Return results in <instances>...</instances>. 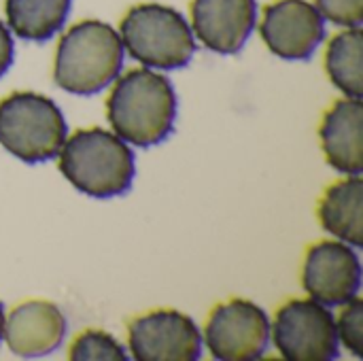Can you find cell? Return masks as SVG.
Segmentation results:
<instances>
[{
  "mask_svg": "<svg viewBox=\"0 0 363 361\" xmlns=\"http://www.w3.org/2000/svg\"><path fill=\"white\" fill-rule=\"evenodd\" d=\"M106 119L134 147H155L172 134L177 91L168 77L149 68L128 70L106 98Z\"/></svg>",
  "mask_w": 363,
  "mask_h": 361,
  "instance_id": "cell-1",
  "label": "cell"
},
{
  "mask_svg": "<svg viewBox=\"0 0 363 361\" xmlns=\"http://www.w3.org/2000/svg\"><path fill=\"white\" fill-rule=\"evenodd\" d=\"M57 166L74 189L98 200L123 196L136 172L128 143L102 128H83L66 138Z\"/></svg>",
  "mask_w": 363,
  "mask_h": 361,
  "instance_id": "cell-2",
  "label": "cell"
},
{
  "mask_svg": "<svg viewBox=\"0 0 363 361\" xmlns=\"http://www.w3.org/2000/svg\"><path fill=\"white\" fill-rule=\"evenodd\" d=\"M123 43L115 28L100 19L74 23L57 43L53 79L74 96H94L121 72Z\"/></svg>",
  "mask_w": 363,
  "mask_h": 361,
  "instance_id": "cell-3",
  "label": "cell"
},
{
  "mask_svg": "<svg viewBox=\"0 0 363 361\" xmlns=\"http://www.w3.org/2000/svg\"><path fill=\"white\" fill-rule=\"evenodd\" d=\"M119 36L123 51L149 68H183L196 53L194 32L185 17L157 2L132 6L121 19Z\"/></svg>",
  "mask_w": 363,
  "mask_h": 361,
  "instance_id": "cell-4",
  "label": "cell"
},
{
  "mask_svg": "<svg viewBox=\"0 0 363 361\" xmlns=\"http://www.w3.org/2000/svg\"><path fill=\"white\" fill-rule=\"evenodd\" d=\"M60 106L34 91H13L0 100V145L23 164L53 160L66 140Z\"/></svg>",
  "mask_w": 363,
  "mask_h": 361,
  "instance_id": "cell-5",
  "label": "cell"
},
{
  "mask_svg": "<svg viewBox=\"0 0 363 361\" xmlns=\"http://www.w3.org/2000/svg\"><path fill=\"white\" fill-rule=\"evenodd\" d=\"M274 347L287 361H332L338 357L334 315L317 300H289L277 311Z\"/></svg>",
  "mask_w": 363,
  "mask_h": 361,
  "instance_id": "cell-6",
  "label": "cell"
},
{
  "mask_svg": "<svg viewBox=\"0 0 363 361\" xmlns=\"http://www.w3.org/2000/svg\"><path fill=\"white\" fill-rule=\"evenodd\" d=\"M268 340L270 321L266 311L242 298L217 304L204 328V343L219 361L259 360Z\"/></svg>",
  "mask_w": 363,
  "mask_h": 361,
  "instance_id": "cell-7",
  "label": "cell"
},
{
  "mask_svg": "<svg viewBox=\"0 0 363 361\" xmlns=\"http://www.w3.org/2000/svg\"><path fill=\"white\" fill-rule=\"evenodd\" d=\"M128 345L136 361H196L202 334L191 317L162 309L130 321Z\"/></svg>",
  "mask_w": 363,
  "mask_h": 361,
  "instance_id": "cell-8",
  "label": "cell"
},
{
  "mask_svg": "<svg viewBox=\"0 0 363 361\" xmlns=\"http://www.w3.org/2000/svg\"><path fill=\"white\" fill-rule=\"evenodd\" d=\"M302 285L323 306L347 304L362 287V260L355 247L342 240L313 245L302 266Z\"/></svg>",
  "mask_w": 363,
  "mask_h": 361,
  "instance_id": "cell-9",
  "label": "cell"
},
{
  "mask_svg": "<svg viewBox=\"0 0 363 361\" xmlns=\"http://www.w3.org/2000/svg\"><path fill=\"white\" fill-rule=\"evenodd\" d=\"M262 38L268 49L289 62L308 60L325 36V19L306 0H277L264 9Z\"/></svg>",
  "mask_w": 363,
  "mask_h": 361,
  "instance_id": "cell-10",
  "label": "cell"
},
{
  "mask_svg": "<svg viewBox=\"0 0 363 361\" xmlns=\"http://www.w3.org/2000/svg\"><path fill=\"white\" fill-rule=\"evenodd\" d=\"M255 0H191L194 34L215 53H238L255 28Z\"/></svg>",
  "mask_w": 363,
  "mask_h": 361,
  "instance_id": "cell-11",
  "label": "cell"
},
{
  "mask_svg": "<svg viewBox=\"0 0 363 361\" xmlns=\"http://www.w3.org/2000/svg\"><path fill=\"white\" fill-rule=\"evenodd\" d=\"M66 334L62 311L47 300H28L4 317L2 338L17 357L34 360L55 351Z\"/></svg>",
  "mask_w": 363,
  "mask_h": 361,
  "instance_id": "cell-12",
  "label": "cell"
},
{
  "mask_svg": "<svg viewBox=\"0 0 363 361\" xmlns=\"http://www.w3.org/2000/svg\"><path fill=\"white\" fill-rule=\"evenodd\" d=\"M363 104L359 98L336 100L323 115L319 138L325 160L345 174H362L363 170Z\"/></svg>",
  "mask_w": 363,
  "mask_h": 361,
  "instance_id": "cell-13",
  "label": "cell"
},
{
  "mask_svg": "<svg viewBox=\"0 0 363 361\" xmlns=\"http://www.w3.org/2000/svg\"><path fill=\"white\" fill-rule=\"evenodd\" d=\"M319 221L325 232L338 240L363 247V181L359 174H349L330 185L317 206Z\"/></svg>",
  "mask_w": 363,
  "mask_h": 361,
  "instance_id": "cell-14",
  "label": "cell"
},
{
  "mask_svg": "<svg viewBox=\"0 0 363 361\" xmlns=\"http://www.w3.org/2000/svg\"><path fill=\"white\" fill-rule=\"evenodd\" d=\"M72 0H4L9 28L23 40H49L62 30Z\"/></svg>",
  "mask_w": 363,
  "mask_h": 361,
  "instance_id": "cell-15",
  "label": "cell"
},
{
  "mask_svg": "<svg viewBox=\"0 0 363 361\" xmlns=\"http://www.w3.org/2000/svg\"><path fill=\"white\" fill-rule=\"evenodd\" d=\"M363 36L359 28H347L338 32L325 51V70L332 83L347 96H363V70H362Z\"/></svg>",
  "mask_w": 363,
  "mask_h": 361,
  "instance_id": "cell-16",
  "label": "cell"
},
{
  "mask_svg": "<svg viewBox=\"0 0 363 361\" xmlns=\"http://www.w3.org/2000/svg\"><path fill=\"white\" fill-rule=\"evenodd\" d=\"M68 357L74 361H125V349L106 332L85 330L81 332L72 345Z\"/></svg>",
  "mask_w": 363,
  "mask_h": 361,
  "instance_id": "cell-17",
  "label": "cell"
},
{
  "mask_svg": "<svg viewBox=\"0 0 363 361\" xmlns=\"http://www.w3.org/2000/svg\"><path fill=\"white\" fill-rule=\"evenodd\" d=\"M336 334L338 343L351 351L353 357L362 360L363 357V302L362 298H351L347 306L342 309L338 323H336Z\"/></svg>",
  "mask_w": 363,
  "mask_h": 361,
  "instance_id": "cell-18",
  "label": "cell"
},
{
  "mask_svg": "<svg viewBox=\"0 0 363 361\" xmlns=\"http://www.w3.org/2000/svg\"><path fill=\"white\" fill-rule=\"evenodd\" d=\"M323 19L342 28H359L363 21V0H315Z\"/></svg>",
  "mask_w": 363,
  "mask_h": 361,
  "instance_id": "cell-19",
  "label": "cell"
},
{
  "mask_svg": "<svg viewBox=\"0 0 363 361\" xmlns=\"http://www.w3.org/2000/svg\"><path fill=\"white\" fill-rule=\"evenodd\" d=\"M11 62H13V38L9 28L0 21V77L6 74Z\"/></svg>",
  "mask_w": 363,
  "mask_h": 361,
  "instance_id": "cell-20",
  "label": "cell"
},
{
  "mask_svg": "<svg viewBox=\"0 0 363 361\" xmlns=\"http://www.w3.org/2000/svg\"><path fill=\"white\" fill-rule=\"evenodd\" d=\"M2 330H4V306L0 302V340H2Z\"/></svg>",
  "mask_w": 363,
  "mask_h": 361,
  "instance_id": "cell-21",
  "label": "cell"
}]
</instances>
